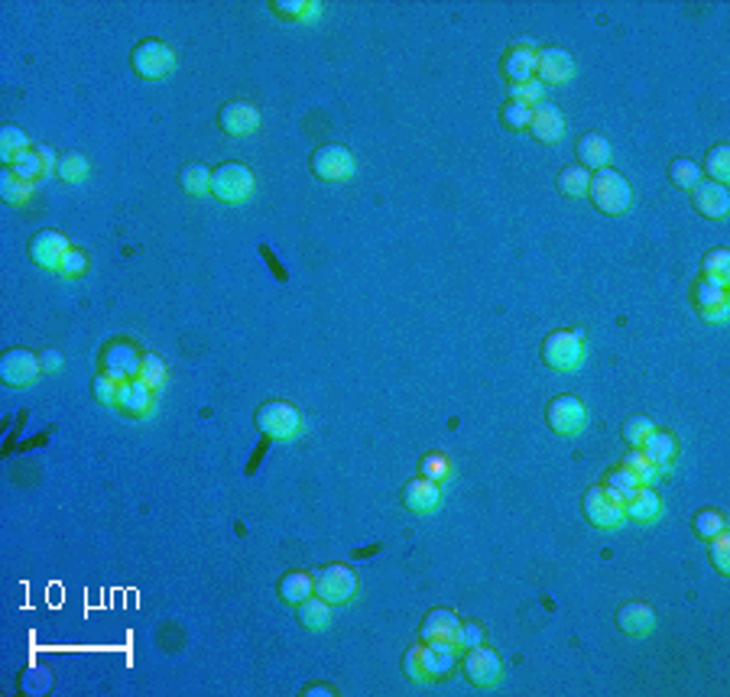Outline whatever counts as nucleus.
Masks as SVG:
<instances>
[{
    "label": "nucleus",
    "mask_w": 730,
    "mask_h": 697,
    "mask_svg": "<svg viewBox=\"0 0 730 697\" xmlns=\"http://www.w3.org/2000/svg\"><path fill=\"white\" fill-rule=\"evenodd\" d=\"M588 357V341L581 328H559L549 331L542 341V364L559 373H575Z\"/></svg>",
    "instance_id": "f257e3e1"
},
{
    "label": "nucleus",
    "mask_w": 730,
    "mask_h": 697,
    "mask_svg": "<svg viewBox=\"0 0 730 697\" xmlns=\"http://www.w3.org/2000/svg\"><path fill=\"white\" fill-rule=\"evenodd\" d=\"M585 199H591V205L598 208L600 215L620 217L633 208V185L616 169H598L591 172V185Z\"/></svg>",
    "instance_id": "f03ea898"
},
{
    "label": "nucleus",
    "mask_w": 730,
    "mask_h": 697,
    "mask_svg": "<svg viewBox=\"0 0 730 697\" xmlns=\"http://www.w3.org/2000/svg\"><path fill=\"white\" fill-rule=\"evenodd\" d=\"M254 422L256 428H260V435L273 438V442H289V438H295V435L302 432V412H299L293 403H286V399H270V403H263L256 409Z\"/></svg>",
    "instance_id": "7ed1b4c3"
},
{
    "label": "nucleus",
    "mask_w": 730,
    "mask_h": 697,
    "mask_svg": "<svg viewBox=\"0 0 730 697\" xmlns=\"http://www.w3.org/2000/svg\"><path fill=\"white\" fill-rule=\"evenodd\" d=\"M130 66L133 72L140 78H146V82H162V78L176 68V52H172L169 43H162V39L156 36L140 39L130 52Z\"/></svg>",
    "instance_id": "20e7f679"
},
{
    "label": "nucleus",
    "mask_w": 730,
    "mask_h": 697,
    "mask_svg": "<svg viewBox=\"0 0 730 697\" xmlns=\"http://www.w3.org/2000/svg\"><path fill=\"white\" fill-rule=\"evenodd\" d=\"M581 513L594 529H616L624 522V497L610 490L608 483H594V487L585 490Z\"/></svg>",
    "instance_id": "39448f33"
},
{
    "label": "nucleus",
    "mask_w": 730,
    "mask_h": 697,
    "mask_svg": "<svg viewBox=\"0 0 730 697\" xmlns=\"http://www.w3.org/2000/svg\"><path fill=\"white\" fill-rule=\"evenodd\" d=\"M312 581H315V594L322 597V600H328L332 607H338V603H351L354 597H357V587H361V581H357V575H354V568L341 565V561L318 568V571L312 575Z\"/></svg>",
    "instance_id": "423d86ee"
},
{
    "label": "nucleus",
    "mask_w": 730,
    "mask_h": 697,
    "mask_svg": "<svg viewBox=\"0 0 730 697\" xmlns=\"http://www.w3.org/2000/svg\"><path fill=\"white\" fill-rule=\"evenodd\" d=\"M254 172L247 169L244 162H221L218 169L211 172V195L224 205H240L254 195Z\"/></svg>",
    "instance_id": "0eeeda50"
},
{
    "label": "nucleus",
    "mask_w": 730,
    "mask_h": 697,
    "mask_svg": "<svg viewBox=\"0 0 730 697\" xmlns=\"http://www.w3.org/2000/svg\"><path fill=\"white\" fill-rule=\"evenodd\" d=\"M312 176L322 182H348L357 169L354 162V153L344 146V143H322L318 150L312 153Z\"/></svg>",
    "instance_id": "6e6552de"
},
{
    "label": "nucleus",
    "mask_w": 730,
    "mask_h": 697,
    "mask_svg": "<svg viewBox=\"0 0 730 697\" xmlns=\"http://www.w3.org/2000/svg\"><path fill=\"white\" fill-rule=\"evenodd\" d=\"M546 422H549L552 432L561 435V438H575V435H581L585 425H588V409H585V403H581L578 396L561 393V396H555L546 405Z\"/></svg>",
    "instance_id": "1a4fd4ad"
},
{
    "label": "nucleus",
    "mask_w": 730,
    "mask_h": 697,
    "mask_svg": "<svg viewBox=\"0 0 730 697\" xmlns=\"http://www.w3.org/2000/svg\"><path fill=\"white\" fill-rule=\"evenodd\" d=\"M461 671L465 678L475 685V688H497L503 678V662L497 655V649L491 646H475V649H465V659H461Z\"/></svg>",
    "instance_id": "9d476101"
},
{
    "label": "nucleus",
    "mask_w": 730,
    "mask_h": 697,
    "mask_svg": "<svg viewBox=\"0 0 730 697\" xmlns=\"http://www.w3.org/2000/svg\"><path fill=\"white\" fill-rule=\"evenodd\" d=\"M419 639L428 646H445V649H461V620L455 610L436 607L426 613V620L419 626Z\"/></svg>",
    "instance_id": "9b49d317"
},
{
    "label": "nucleus",
    "mask_w": 730,
    "mask_h": 697,
    "mask_svg": "<svg viewBox=\"0 0 730 697\" xmlns=\"http://www.w3.org/2000/svg\"><path fill=\"white\" fill-rule=\"evenodd\" d=\"M0 377L10 389H27L43 377V364H39L36 350L27 348H10L0 360Z\"/></svg>",
    "instance_id": "f8f14e48"
},
{
    "label": "nucleus",
    "mask_w": 730,
    "mask_h": 697,
    "mask_svg": "<svg viewBox=\"0 0 730 697\" xmlns=\"http://www.w3.org/2000/svg\"><path fill=\"white\" fill-rule=\"evenodd\" d=\"M140 360L143 354L133 348L130 341H111L105 350H101V373H107L117 383H127L140 373Z\"/></svg>",
    "instance_id": "ddd939ff"
},
{
    "label": "nucleus",
    "mask_w": 730,
    "mask_h": 697,
    "mask_svg": "<svg viewBox=\"0 0 730 697\" xmlns=\"http://www.w3.org/2000/svg\"><path fill=\"white\" fill-rule=\"evenodd\" d=\"M575 75V59H571V52H565V49L559 46H546L539 49V56H536V78H539L542 85H565L569 78Z\"/></svg>",
    "instance_id": "4468645a"
},
{
    "label": "nucleus",
    "mask_w": 730,
    "mask_h": 697,
    "mask_svg": "<svg viewBox=\"0 0 730 697\" xmlns=\"http://www.w3.org/2000/svg\"><path fill=\"white\" fill-rule=\"evenodd\" d=\"M68 250H72V244H68V237L62 231H39L29 240V260L43 266V270H52V273L59 270V263H62V256Z\"/></svg>",
    "instance_id": "2eb2a0df"
},
{
    "label": "nucleus",
    "mask_w": 730,
    "mask_h": 697,
    "mask_svg": "<svg viewBox=\"0 0 730 697\" xmlns=\"http://www.w3.org/2000/svg\"><path fill=\"white\" fill-rule=\"evenodd\" d=\"M536 56H539V49L532 46V43H513L500 56L503 78H506L510 85H520V82L536 78Z\"/></svg>",
    "instance_id": "dca6fc26"
},
{
    "label": "nucleus",
    "mask_w": 730,
    "mask_h": 697,
    "mask_svg": "<svg viewBox=\"0 0 730 697\" xmlns=\"http://www.w3.org/2000/svg\"><path fill=\"white\" fill-rule=\"evenodd\" d=\"M659 516H663V497H659L649 483H640L636 490H630L624 497V519H630V522L649 526V522H655Z\"/></svg>",
    "instance_id": "f3484780"
},
{
    "label": "nucleus",
    "mask_w": 730,
    "mask_h": 697,
    "mask_svg": "<svg viewBox=\"0 0 730 697\" xmlns=\"http://www.w3.org/2000/svg\"><path fill=\"white\" fill-rule=\"evenodd\" d=\"M218 127L228 137H250L260 127V107L250 101H228L218 111Z\"/></svg>",
    "instance_id": "a211bd4d"
},
{
    "label": "nucleus",
    "mask_w": 730,
    "mask_h": 697,
    "mask_svg": "<svg viewBox=\"0 0 730 697\" xmlns=\"http://www.w3.org/2000/svg\"><path fill=\"white\" fill-rule=\"evenodd\" d=\"M438 503H442V483L438 481H428V477H412V481L403 487V506L409 509V513H416V516H428V513H436Z\"/></svg>",
    "instance_id": "6ab92c4d"
},
{
    "label": "nucleus",
    "mask_w": 730,
    "mask_h": 697,
    "mask_svg": "<svg viewBox=\"0 0 730 697\" xmlns=\"http://www.w3.org/2000/svg\"><path fill=\"white\" fill-rule=\"evenodd\" d=\"M692 205L698 215L711 217V221H724L730 211V195L727 185H718V182L704 179L692 189Z\"/></svg>",
    "instance_id": "aec40b11"
},
{
    "label": "nucleus",
    "mask_w": 730,
    "mask_h": 697,
    "mask_svg": "<svg viewBox=\"0 0 730 697\" xmlns=\"http://www.w3.org/2000/svg\"><path fill=\"white\" fill-rule=\"evenodd\" d=\"M530 133L536 143H559L565 137V117L552 101H542L532 107V121H530Z\"/></svg>",
    "instance_id": "412c9836"
},
{
    "label": "nucleus",
    "mask_w": 730,
    "mask_h": 697,
    "mask_svg": "<svg viewBox=\"0 0 730 697\" xmlns=\"http://www.w3.org/2000/svg\"><path fill=\"white\" fill-rule=\"evenodd\" d=\"M616 630L626 632V636H633V639H643V636H649V632L655 630L653 607H649V603H643V600L624 603V607L616 610Z\"/></svg>",
    "instance_id": "4be33fe9"
},
{
    "label": "nucleus",
    "mask_w": 730,
    "mask_h": 697,
    "mask_svg": "<svg viewBox=\"0 0 730 697\" xmlns=\"http://www.w3.org/2000/svg\"><path fill=\"white\" fill-rule=\"evenodd\" d=\"M117 409L130 419H146L153 412V389L143 383V380H127L121 383V393H117Z\"/></svg>",
    "instance_id": "5701e85b"
},
{
    "label": "nucleus",
    "mask_w": 730,
    "mask_h": 697,
    "mask_svg": "<svg viewBox=\"0 0 730 697\" xmlns=\"http://www.w3.org/2000/svg\"><path fill=\"white\" fill-rule=\"evenodd\" d=\"M455 669H458V649L422 642V675H426V681H445L455 675Z\"/></svg>",
    "instance_id": "b1692460"
},
{
    "label": "nucleus",
    "mask_w": 730,
    "mask_h": 697,
    "mask_svg": "<svg viewBox=\"0 0 730 697\" xmlns=\"http://www.w3.org/2000/svg\"><path fill=\"white\" fill-rule=\"evenodd\" d=\"M578 160L585 169H610V143L604 133H585L578 140Z\"/></svg>",
    "instance_id": "393cba45"
},
{
    "label": "nucleus",
    "mask_w": 730,
    "mask_h": 697,
    "mask_svg": "<svg viewBox=\"0 0 730 697\" xmlns=\"http://www.w3.org/2000/svg\"><path fill=\"white\" fill-rule=\"evenodd\" d=\"M643 451H646V458L655 464V467L669 471L672 461L679 458V438H675L672 432H665V428H655V432L646 438Z\"/></svg>",
    "instance_id": "a878e982"
},
{
    "label": "nucleus",
    "mask_w": 730,
    "mask_h": 697,
    "mask_svg": "<svg viewBox=\"0 0 730 697\" xmlns=\"http://www.w3.org/2000/svg\"><path fill=\"white\" fill-rule=\"evenodd\" d=\"M295 616H299V623H302L305 630L322 632V630H328V623H332V603L322 600L318 594H312V597H305V600L299 603Z\"/></svg>",
    "instance_id": "bb28decb"
},
{
    "label": "nucleus",
    "mask_w": 730,
    "mask_h": 697,
    "mask_svg": "<svg viewBox=\"0 0 730 697\" xmlns=\"http://www.w3.org/2000/svg\"><path fill=\"white\" fill-rule=\"evenodd\" d=\"M702 279L711 286H721V289H727L730 283V254L724 250V247H714V250H708L702 260Z\"/></svg>",
    "instance_id": "cd10ccee"
},
{
    "label": "nucleus",
    "mask_w": 730,
    "mask_h": 697,
    "mask_svg": "<svg viewBox=\"0 0 730 697\" xmlns=\"http://www.w3.org/2000/svg\"><path fill=\"white\" fill-rule=\"evenodd\" d=\"M270 10L279 20H293V23H309V20L322 17V4H315V0H273Z\"/></svg>",
    "instance_id": "c85d7f7f"
},
{
    "label": "nucleus",
    "mask_w": 730,
    "mask_h": 697,
    "mask_svg": "<svg viewBox=\"0 0 730 697\" xmlns=\"http://www.w3.org/2000/svg\"><path fill=\"white\" fill-rule=\"evenodd\" d=\"M312 594H315V581L309 571H289V575L279 577V597H283L286 603L299 607L305 597H312Z\"/></svg>",
    "instance_id": "c756f323"
},
{
    "label": "nucleus",
    "mask_w": 730,
    "mask_h": 697,
    "mask_svg": "<svg viewBox=\"0 0 730 697\" xmlns=\"http://www.w3.org/2000/svg\"><path fill=\"white\" fill-rule=\"evenodd\" d=\"M33 192H36V182L17 176L10 166L4 169V176H0V195H4L7 205H27V201L33 199Z\"/></svg>",
    "instance_id": "7c9ffc66"
},
{
    "label": "nucleus",
    "mask_w": 730,
    "mask_h": 697,
    "mask_svg": "<svg viewBox=\"0 0 730 697\" xmlns=\"http://www.w3.org/2000/svg\"><path fill=\"white\" fill-rule=\"evenodd\" d=\"M559 192L565 195V199H585L588 195V185H591V172L585 169V166H565V169L559 172Z\"/></svg>",
    "instance_id": "2f4dec72"
},
{
    "label": "nucleus",
    "mask_w": 730,
    "mask_h": 697,
    "mask_svg": "<svg viewBox=\"0 0 730 697\" xmlns=\"http://www.w3.org/2000/svg\"><path fill=\"white\" fill-rule=\"evenodd\" d=\"M702 172L711 182H718V185H727L730 182V146L727 143H718V146H711V150L704 153Z\"/></svg>",
    "instance_id": "473e14b6"
},
{
    "label": "nucleus",
    "mask_w": 730,
    "mask_h": 697,
    "mask_svg": "<svg viewBox=\"0 0 730 697\" xmlns=\"http://www.w3.org/2000/svg\"><path fill=\"white\" fill-rule=\"evenodd\" d=\"M27 150H33V146H29L27 133L20 130L17 123H4V130H0V160L10 166V162L20 156V153H27Z\"/></svg>",
    "instance_id": "72a5a7b5"
},
{
    "label": "nucleus",
    "mask_w": 730,
    "mask_h": 697,
    "mask_svg": "<svg viewBox=\"0 0 730 697\" xmlns=\"http://www.w3.org/2000/svg\"><path fill=\"white\" fill-rule=\"evenodd\" d=\"M669 182H672L675 189L682 192H692L698 182H702V166L695 160H688V156H682V160H672L669 162Z\"/></svg>",
    "instance_id": "f704fd0d"
},
{
    "label": "nucleus",
    "mask_w": 730,
    "mask_h": 697,
    "mask_svg": "<svg viewBox=\"0 0 730 697\" xmlns=\"http://www.w3.org/2000/svg\"><path fill=\"white\" fill-rule=\"evenodd\" d=\"M626 467V471H633L636 477H640V483H649L653 487V481H659L663 477V467H655L649 458H646V451L643 448H630V451L624 454V461H620Z\"/></svg>",
    "instance_id": "c9c22d12"
},
{
    "label": "nucleus",
    "mask_w": 730,
    "mask_h": 697,
    "mask_svg": "<svg viewBox=\"0 0 730 697\" xmlns=\"http://www.w3.org/2000/svg\"><path fill=\"white\" fill-rule=\"evenodd\" d=\"M179 185L189 192V195L201 199V195H208L211 192V169L208 166H201V162H189V166L179 172Z\"/></svg>",
    "instance_id": "e433bc0d"
},
{
    "label": "nucleus",
    "mask_w": 730,
    "mask_h": 697,
    "mask_svg": "<svg viewBox=\"0 0 730 697\" xmlns=\"http://www.w3.org/2000/svg\"><path fill=\"white\" fill-rule=\"evenodd\" d=\"M88 172H91V162H88V156H82V153H66V156H59L56 176L62 182H68V185H78V182H85Z\"/></svg>",
    "instance_id": "4c0bfd02"
},
{
    "label": "nucleus",
    "mask_w": 730,
    "mask_h": 697,
    "mask_svg": "<svg viewBox=\"0 0 730 697\" xmlns=\"http://www.w3.org/2000/svg\"><path fill=\"white\" fill-rule=\"evenodd\" d=\"M727 529V519H724L721 509H702V513H695L692 519V532L702 542H708V538H714L718 532H724Z\"/></svg>",
    "instance_id": "58836bf2"
},
{
    "label": "nucleus",
    "mask_w": 730,
    "mask_h": 697,
    "mask_svg": "<svg viewBox=\"0 0 730 697\" xmlns=\"http://www.w3.org/2000/svg\"><path fill=\"white\" fill-rule=\"evenodd\" d=\"M530 121H532V107L530 104H522V101H506L500 107V123L506 127V130H513V133H522V130H530Z\"/></svg>",
    "instance_id": "ea45409f"
},
{
    "label": "nucleus",
    "mask_w": 730,
    "mask_h": 697,
    "mask_svg": "<svg viewBox=\"0 0 730 697\" xmlns=\"http://www.w3.org/2000/svg\"><path fill=\"white\" fill-rule=\"evenodd\" d=\"M166 377H169V370H166V360L160 357V354H143L140 360V373H137V380H143L150 389H162L166 387Z\"/></svg>",
    "instance_id": "a19ab883"
},
{
    "label": "nucleus",
    "mask_w": 730,
    "mask_h": 697,
    "mask_svg": "<svg viewBox=\"0 0 730 697\" xmlns=\"http://www.w3.org/2000/svg\"><path fill=\"white\" fill-rule=\"evenodd\" d=\"M692 299H695V309H698V315L708 309H718V305H724L727 302V289H721V286H711L704 283V279H698L692 289Z\"/></svg>",
    "instance_id": "79ce46f5"
},
{
    "label": "nucleus",
    "mask_w": 730,
    "mask_h": 697,
    "mask_svg": "<svg viewBox=\"0 0 730 697\" xmlns=\"http://www.w3.org/2000/svg\"><path fill=\"white\" fill-rule=\"evenodd\" d=\"M655 432V425L649 415H630L624 422V442L630 444V448H643L646 438Z\"/></svg>",
    "instance_id": "37998d69"
},
{
    "label": "nucleus",
    "mask_w": 730,
    "mask_h": 697,
    "mask_svg": "<svg viewBox=\"0 0 730 697\" xmlns=\"http://www.w3.org/2000/svg\"><path fill=\"white\" fill-rule=\"evenodd\" d=\"M419 474L422 477H428V481H448L451 477V461H448V454L442 451H428L422 461H419Z\"/></svg>",
    "instance_id": "c03bdc74"
},
{
    "label": "nucleus",
    "mask_w": 730,
    "mask_h": 697,
    "mask_svg": "<svg viewBox=\"0 0 730 697\" xmlns=\"http://www.w3.org/2000/svg\"><path fill=\"white\" fill-rule=\"evenodd\" d=\"M88 266H91V260H88L85 250H82V247H72V250L62 256L56 273L62 276V279H82V276L88 273Z\"/></svg>",
    "instance_id": "a18cd8bd"
},
{
    "label": "nucleus",
    "mask_w": 730,
    "mask_h": 697,
    "mask_svg": "<svg viewBox=\"0 0 730 697\" xmlns=\"http://www.w3.org/2000/svg\"><path fill=\"white\" fill-rule=\"evenodd\" d=\"M10 169L17 172V176H23V179H29V182L46 179V169H43V160H39V156H36V150L20 153L17 160L10 162Z\"/></svg>",
    "instance_id": "49530a36"
},
{
    "label": "nucleus",
    "mask_w": 730,
    "mask_h": 697,
    "mask_svg": "<svg viewBox=\"0 0 730 697\" xmlns=\"http://www.w3.org/2000/svg\"><path fill=\"white\" fill-rule=\"evenodd\" d=\"M604 483H608L610 490L620 493V497H626L630 490H636V487H640V477H636L633 471H626L624 464H616V467H610V471L604 474Z\"/></svg>",
    "instance_id": "de8ad7c7"
},
{
    "label": "nucleus",
    "mask_w": 730,
    "mask_h": 697,
    "mask_svg": "<svg viewBox=\"0 0 730 697\" xmlns=\"http://www.w3.org/2000/svg\"><path fill=\"white\" fill-rule=\"evenodd\" d=\"M510 98L513 101H522V104H530V107H536V104L546 101V85H542L539 78H530V82L510 85Z\"/></svg>",
    "instance_id": "09e8293b"
},
{
    "label": "nucleus",
    "mask_w": 730,
    "mask_h": 697,
    "mask_svg": "<svg viewBox=\"0 0 730 697\" xmlns=\"http://www.w3.org/2000/svg\"><path fill=\"white\" fill-rule=\"evenodd\" d=\"M708 548H711L714 568H718L721 575H730V536H727V529L718 532L714 538H708Z\"/></svg>",
    "instance_id": "8fccbe9b"
},
{
    "label": "nucleus",
    "mask_w": 730,
    "mask_h": 697,
    "mask_svg": "<svg viewBox=\"0 0 730 697\" xmlns=\"http://www.w3.org/2000/svg\"><path fill=\"white\" fill-rule=\"evenodd\" d=\"M91 393H95V399L101 405H107V409H117V393H121V383H117V380H111L107 373H98L95 383H91Z\"/></svg>",
    "instance_id": "3c124183"
},
{
    "label": "nucleus",
    "mask_w": 730,
    "mask_h": 697,
    "mask_svg": "<svg viewBox=\"0 0 730 697\" xmlns=\"http://www.w3.org/2000/svg\"><path fill=\"white\" fill-rule=\"evenodd\" d=\"M403 675H406L412 685H422L426 675H422V639L416 646H409L406 655H403Z\"/></svg>",
    "instance_id": "603ef678"
},
{
    "label": "nucleus",
    "mask_w": 730,
    "mask_h": 697,
    "mask_svg": "<svg viewBox=\"0 0 730 697\" xmlns=\"http://www.w3.org/2000/svg\"><path fill=\"white\" fill-rule=\"evenodd\" d=\"M484 642V626L481 623H461V649H475Z\"/></svg>",
    "instance_id": "864d4df0"
},
{
    "label": "nucleus",
    "mask_w": 730,
    "mask_h": 697,
    "mask_svg": "<svg viewBox=\"0 0 730 697\" xmlns=\"http://www.w3.org/2000/svg\"><path fill=\"white\" fill-rule=\"evenodd\" d=\"M39 364H43V373H59V370L66 367V360H62V350H56V348L43 350V354H39Z\"/></svg>",
    "instance_id": "5fc2aeb1"
},
{
    "label": "nucleus",
    "mask_w": 730,
    "mask_h": 697,
    "mask_svg": "<svg viewBox=\"0 0 730 697\" xmlns=\"http://www.w3.org/2000/svg\"><path fill=\"white\" fill-rule=\"evenodd\" d=\"M33 150H36V156H39V160H43V169H46V176H52V172L59 169V160H56V153L49 150L46 143H36V146H33Z\"/></svg>",
    "instance_id": "6e6d98bb"
},
{
    "label": "nucleus",
    "mask_w": 730,
    "mask_h": 697,
    "mask_svg": "<svg viewBox=\"0 0 730 697\" xmlns=\"http://www.w3.org/2000/svg\"><path fill=\"white\" fill-rule=\"evenodd\" d=\"M727 315H730V302H724V305H718V309L702 311V318L711 321V325H724V321H727Z\"/></svg>",
    "instance_id": "4d7b16f0"
}]
</instances>
